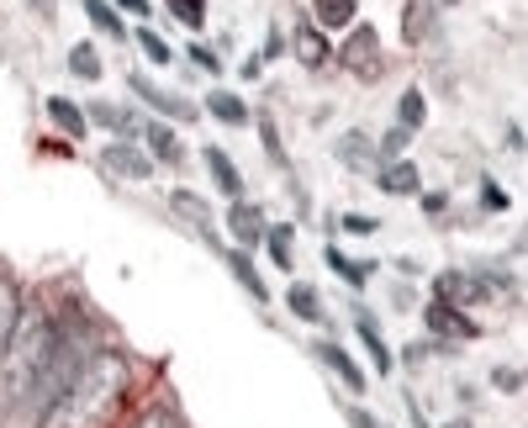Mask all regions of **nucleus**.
Here are the masks:
<instances>
[{"mask_svg":"<svg viewBox=\"0 0 528 428\" xmlns=\"http://www.w3.org/2000/svg\"><path fill=\"white\" fill-rule=\"evenodd\" d=\"M127 386H132L127 360L117 349H96L85 360V370L74 376V386L53 402V413L37 428H111L127 402Z\"/></svg>","mask_w":528,"mask_h":428,"instance_id":"nucleus-1","label":"nucleus"},{"mask_svg":"<svg viewBox=\"0 0 528 428\" xmlns=\"http://www.w3.org/2000/svg\"><path fill=\"white\" fill-rule=\"evenodd\" d=\"M90 355H96V344H90V328H85L80 318H69L64 328H53V349H48L43 370H37V381L27 386V397L16 402V413H22V418L37 428V423L53 413V402H59L69 386H74V376L85 370Z\"/></svg>","mask_w":528,"mask_h":428,"instance_id":"nucleus-2","label":"nucleus"},{"mask_svg":"<svg viewBox=\"0 0 528 428\" xmlns=\"http://www.w3.org/2000/svg\"><path fill=\"white\" fill-rule=\"evenodd\" d=\"M53 328L59 323H53L43 307L22 302V318H16L11 344H6V355H0V407H6V413H16V402H22L27 386L37 381V370H43L48 349H53Z\"/></svg>","mask_w":528,"mask_h":428,"instance_id":"nucleus-3","label":"nucleus"},{"mask_svg":"<svg viewBox=\"0 0 528 428\" xmlns=\"http://www.w3.org/2000/svg\"><path fill=\"white\" fill-rule=\"evenodd\" d=\"M338 64H344L354 80H381V37L375 27H354L338 48Z\"/></svg>","mask_w":528,"mask_h":428,"instance_id":"nucleus-4","label":"nucleus"},{"mask_svg":"<svg viewBox=\"0 0 528 428\" xmlns=\"http://www.w3.org/2000/svg\"><path fill=\"white\" fill-rule=\"evenodd\" d=\"M492 286H507V281H481V275H465V270H444L439 275V302L449 307H470V302H486Z\"/></svg>","mask_w":528,"mask_h":428,"instance_id":"nucleus-5","label":"nucleus"},{"mask_svg":"<svg viewBox=\"0 0 528 428\" xmlns=\"http://www.w3.org/2000/svg\"><path fill=\"white\" fill-rule=\"evenodd\" d=\"M132 90H138V96L154 106L159 117H169V122H196V117H201V111L185 101V96H169V90H159L154 80H143V74H132Z\"/></svg>","mask_w":528,"mask_h":428,"instance_id":"nucleus-6","label":"nucleus"},{"mask_svg":"<svg viewBox=\"0 0 528 428\" xmlns=\"http://www.w3.org/2000/svg\"><path fill=\"white\" fill-rule=\"evenodd\" d=\"M101 170L122 175V180H148V175H154V159H148L143 148H132V143H111L101 154Z\"/></svg>","mask_w":528,"mask_h":428,"instance_id":"nucleus-7","label":"nucleus"},{"mask_svg":"<svg viewBox=\"0 0 528 428\" xmlns=\"http://www.w3.org/2000/svg\"><path fill=\"white\" fill-rule=\"evenodd\" d=\"M375 185H381L386 196H418L423 191V175H418V164L412 159H391L375 170Z\"/></svg>","mask_w":528,"mask_h":428,"instance_id":"nucleus-8","label":"nucleus"},{"mask_svg":"<svg viewBox=\"0 0 528 428\" xmlns=\"http://www.w3.org/2000/svg\"><path fill=\"white\" fill-rule=\"evenodd\" d=\"M264 228H270V222H264V212L254 207V201H233V207H228V233L238 238L243 249L264 244Z\"/></svg>","mask_w":528,"mask_h":428,"instance_id":"nucleus-9","label":"nucleus"},{"mask_svg":"<svg viewBox=\"0 0 528 428\" xmlns=\"http://www.w3.org/2000/svg\"><path fill=\"white\" fill-rule=\"evenodd\" d=\"M338 159H344L354 175H370V170H381V148H375L365 133H344V138H338Z\"/></svg>","mask_w":528,"mask_h":428,"instance_id":"nucleus-10","label":"nucleus"},{"mask_svg":"<svg viewBox=\"0 0 528 428\" xmlns=\"http://www.w3.org/2000/svg\"><path fill=\"white\" fill-rule=\"evenodd\" d=\"M428 328L433 333H444V339H476V323L465 318V307H449V302H433L428 307Z\"/></svg>","mask_w":528,"mask_h":428,"instance_id":"nucleus-11","label":"nucleus"},{"mask_svg":"<svg viewBox=\"0 0 528 428\" xmlns=\"http://www.w3.org/2000/svg\"><path fill=\"white\" fill-rule=\"evenodd\" d=\"M143 143H148V154H154L159 164H185V148H180V138H175V127L148 122V127H143Z\"/></svg>","mask_w":528,"mask_h":428,"instance_id":"nucleus-12","label":"nucleus"},{"mask_svg":"<svg viewBox=\"0 0 528 428\" xmlns=\"http://www.w3.org/2000/svg\"><path fill=\"white\" fill-rule=\"evenodd\" d=\"M206 170H212V180H217V191L222 196H233V201H243V175L233 170V159L228 154H222V148H206Z\"/></svg>","mask_w":528,"mask_h":428,"instance_id":"nucleus-13","label":"nucleus"},{"mask_svg":"<svg viewBox=\"0 0 528 428\" xmlns=\"http://www.w3.org/2000/svg\"><path fill=\"white\" fill-rule=\"evenodd\" d=\"M312 16L323 32H338V27H354L360 16V0H312Z\"/></svg>","mask_w":528,"mask_h":428,"instance_id":"nucleus-14","label":"nucleus"},{"mask_svg":"<svg viewBox=\"0 0 528 428\" xmlns=\"http://www.w3.org/2000/svg\"><path fill=\"white\" fill-rule=\"evenodd\" d=\"M317 355H323V365H328L333 376L349 386V392H365V370L354 365V360H349V355H344V349H338V344H317Z\"/></svg>","mask_w":528,"mask_h":428,"instance_id":"nucleus-15","label":"nucleus"},{"mask_svg":"<svg viewBox=\"0 0 528 428\" xmlns=\"http://www.w3.org/2000/svg\"><path fill=\"white\" fill-rule=\"evenodd\" d=\"M48 117H53V127L59 133H69V138H85V106H74L69 96H48Z\"/></svg>","mask_w":528,"mask_h":428,"instance_id":"nucleus-16","label":"nucleus"},{"mask_svg":"<svg viewBox=\"0 0 528 428\" xmlns=\"http://www.w3.org/2000/svg\"><path fill=\"white\" fill-rule=\"evenodd\" d=\"M402 37H407V43H428V37H433L428 0H407V6H402Z\"/></svg>","mask_w":528,"mask_h":428,"instance_id":"nucleus-17","label":"nucleus"},{"mask_svg":"<svg viewBox=\"0 0 528 428\" xmlns=\"http://www.w3.org/2000/svg\"><path fill=\"white\" fill-rule=\"evenodd\" d=\"M169 207H175L191 228H201V233H212V207L196 196V191H169Z\"/></svg>","mask_w":528,"mask_h":428,"instance_id":"nucleus-18","label":"nucleus"},{"mask_svg":"<svg viewBox=\"0 0 528 428\" xmlns=\"http://www.w3.org/2000/svg\"><path fill=\"white\" fill-rule=\"evenodd\" d=\"M206 111H212L217 122H228V127L249 122V106H243V96H233V90H212V96H206Z\"/></svg>","mask_w":528,"mask_h":428,"instance_id":"nucleus-19","label":"nucleus"},{"mask_svg":"<svg viewBox=\"0 0 528 428\" xmlns=\"http://www.w3.org/2000/svg\"><path fill=\"white\" fill-rule=\"evenodd\" d=\"M296 59L307 69H323L328 64V37L317 27H296Z\"/></svg>","mask_w":528,"mask_h":428,"instance_id":"nucleus-20","label":"nucleus"},{"mask_svg":"<svg viewBox=\"0 0 528 428\" xmlns=\"http://www.w3.org/2000/svg\"><path fill=\"white\" fill-rule=\"evenodd\" d=\"M354 328H360V339H365V349H370V365L386 376V370H391V349H386V339H381V328H375V318H370V312H360V318H354Z\"/></svg>","mask_w":528,"mask_h":428,"instance_id":"nucleus-21","label":"nucleus"},{"mask_svg":"<svg viewBox=\"0 0 528 428\" xmlns=\"http://www.w3.org/2000/svg\"><path fill=\"white\" fill-rule=\"evenodd\" d=\"M16 318H22V291H16V281H0V355H6V344H11Z\"/></svg>","mask_w":528,"mask_h":428,"instance_id":"nucleus-22","label":"nucleus"},{"mask_svg":"<svg viewBox=\"0 0 528 428\" xmlns=\"http://www.w3.org/2000/svg\"><path fill=\"white\" fill-rule=\"evenodd\" d=\"M228 265H233V275H238V286H243V291H249V296H254V302H270V286H264V281H259V270L249 265V254H243V249H233V254H228Z\"/></svg>","mask_w":528,"mask_h":428,"instance_id":"nucleus-23","label":"nucleus"},{"mask_svg":"<svg viewBox=\"0 0 528 428\" xmlns=\"http://www.w3.org/2000/svg\"><path fill=\"white\" fill-rule=\"evenodd\" d=\"M423 122H428V101H423V90H407V96L396 101V127H407V133H418Z\"/></svg>","mask_w":528,"mask_h":428,"instance_id":"nucleus-24","label":"nucleus"},{"mask_svg":"<svg viewBox=\"0 0 528 428\" xmlns=\"http://www.w3.org/2000/svg\"><path fill=\"white\" fill-rule=\"evenodd\" d=\"M85 122H96V127H106V133H132V117L122 106H111V101H96L85 111Z\"/></svg>","mask_w":528,"mask_h":428,"instance_id":"nucleus-25","label":"nucleus"},{"mask_svg":"<svg viewBox=\"0 0 528 428\" xmlns=\"http://www.w3.org/2000/svg\"><path fill=\"white\" fill-rule=\"evenodd\" d=\"M69 69H74V80H101V53H96V43H74L69 48Z\"/></svg>","mask_w":528,"mask_h":428,"instance_id":"nucleus-26","label":"nucleus"},{"mask_svg":"<svg viewBox=\"0 0 528 428\" xmlns=\"http://www.w3.org/2000/svg\"><path fill=\"white\" fill-rule=\"evenodd\" d=\"M85 16H90V22H96L101 32L117 37V43L127 37V27H122V16H117V6H111V0H85Z\"/></svg>","mask_w":528,"mask_h":428,"instance_id":"nucleus-27","label":"nucleus"},{"mask_svg":"<svg viewBox=\"0 0 528 428\" xmlns=\"http://www.w3.org/2000/svg\"><path fill=\"white\" fill-rule=\"evenodd\" d=\"M286 302H291L296 318H307V323L323 318V302H317V291H312V286H291V291H286Z\"/></svg>","mask_w":528,"mask_h":428,"instance_id":"nucleus-28","label":"nucleus"},{"mask_svg":"<svg viewBox=\"0 0 528 428\" xmlns=\"http://www.w3.org/2000/svg\"><path fill=\"white\" fill-rule=\"evenodd\" d=\"M264 244H270V259L280 270H291V244H296L291 228H264Z\"/></svg>","mask_w":528,"mask_h":428,"instance_id":"nucleus-29","label":"nucleus"},{"mask_svg":"<svg viewBox=\"0 0 528 428\" xmlns=\"http://www.w3.org/2000/svg\"><path fill=\"white\" fill-rule=\"evenodd\" d=\"M328 265H333L338 275H344L349 286H365V281H370V270H375V265H360V259H344L333 244H328Z\"/></svg>","mask_w":528,"mask_h":428,"instance_id":"nucleus-30","label":"nucleus"},{"mask_svg":"<svg viewBox=\"0 0 528 428\" xmlns=\"http://www.w3.org/2000/svg\"><path fill=\"white\" fill-rule=\"evenodd\" d=\"M169 6V16H175V22H185V27H206V0H164Z\"/></svg>","mask_w":528,"mask_h":428,"instance_id":"nucleus-31","label":"nucleus"},{"mask_svg":"<svg viewBox=\"0 0 528 428\" xmlns=\"http://www.w3.org/2000/svg\"><path fill=\"white\" fill-rule=\"evenodd\" d=\"M138 48H143V53H148V59H154V64H169V59H175L164 37H159V32H148V27H138Z\"/></svg>","mask_w":528,"mask_h":428,"instance_id":"nucleus-32","label":"nucleus"},{"mask_svg":"<svg viewBox=\"0 0 528 428\" xmlns=\"http://www.w3.org/2000/svg\"><path fill=\"white\" fill-rule=\"evenodd\" d=\"M132 428H180V418L175 413H169V407H143V413H138V423H132Z\"/></svg>","mask_w":528,"mask_h":428,"instance_id":"nucleus-33","label":"nucleus"},{"mask_svg":"<svg viewBox=\"0 0 528 428\" xmlns=\"http://www.w3.org/2000/svg\"><path fill=\"white\" fill-rule=\"evenodd\" d=\"M481 207H486V212H507V191H502L497 180H486V185H481Z\"/></svg>","mask_w":528,"mask_h":428,"instance_id":"nucleus-34","label":"nucleus"},{"mask_svg":"<svg viewBox=\"0 0 528 428\" xmlns=\"http://www.w3.org/2000/svg\"><path fill=\"white\" fill-rule=\"evenodd\" d=\"M407 138H412V133H407V127H391V133L381 138V154H391V159H402V148H407Z\"/></svg>","mask_w":528,"mask_h":428,"instance_id":"nucleus-35","label":"nucleus"},{"mask_svg":"<svg viewBox=\"0 0 528 428\" xmlns=\"http://www.w3.org/2000/svg\"><path fill=\"white\" fill-rule=\"evenodd\" d=\"M375 228H381L375 217H360V212H349V217H344V233H354V238H370Z\"/></svg>","mask_w":528,"mask_h":428,"instance_id":"nucleus-36","label":"nucleus"},{"mask_svg":"<svg viewBox=\"0 0 528 428\" xmlns=\"http://www.w3.org/2000/svg\"><path fill=\"white\" fill-rule=\"evenodd\" d=\"M259 133H264V148H270V159H275V164H286V154H280V133H275V122H270V117L259 122Z\"/></svg>","mask_w":528,"mask_h":428,"instance_id":"nucleus-37","label":"nucleus"},{"mask_svg":"<svg viewBox=\"0 0 528 428\" xmlns=\"http://www.w3.org/2000/svg\"><path fill=\"white\" fill-rule=\"evenodd\" d=\"M191 59H196V69H206V74H222V59H217L212 48H201V43H196V48H191Z\"/></svg>","mask_w":528,"mask_h":428,"instance_id":"nucleus-38","label":"nucleus"},{"mask_svg":"<svg viewBox=\"0 0 528 428\" xmlns=\"http://www.w3.org/2000/svg\"><path fill=\"white\" fill-rule=\"evenodd\" d=\"M497 386H502V392H518V386H523V376H518V370H497V376H492Z\"/></svg>","mask_w":528,"mask_h":428,"instance_id":"nucleus-39","label":"nucleus"},{"mask_svg":"<svg viewBox=\"0 0 528 428\" xmlns=\"http://www.w3.org/2000/svg\"><path fill=\"white\" fill-rule=\"evenodd\" d=\"M32 11L43 16V22H53V16H59V0H32Z\"/></svg>","mask_w":528,"mask_h":428,"instance_id":"nucleus-40","label":"nucleus"},{"mask_svg":"<svg viewBox=\"0 0 528 428\" xmlns=\"http://www.w3.org/2000/svg\"><path fill=\"white\" fill-rule=\"evenodd\" d=\"M117 11H132V16H148V0H111Z\"/></svg>","mask_w":528,"mask_h":428,"instance_id":"nucleus-41","label":"nucleus"},{"mask_svg":"<svg viewBox=\"0 0 528 428\" xmlns=\"http://www.w3.org/2000/svg\"><path fill=\"white\" fill-rule=\"evenodd\" d=\"M349 423H354V428H381L370 413H360V407H349Z\"/></svg>","mask_w":528,"mask_h":428,"instance_id":"nucleus-42","label":"nucleus"},{"mask_svg":"<svg viewBox=\"0 0 528 428\" xmlns=\"http://www.w3.org/2000/svg\"><path fill=\"white\" fill-rule=\"evenodd\" d=\"M449 428H470V423H465V418H460V423H449Z\"/></svg>","mask_w":528,"mask_h":428,"instance_id":"nucleus-43","label":"nucleus"},{"mask_svg":"<svg viewBox=\"0 0 528 428\" xmlns=\"http://www.w3.org/2000/svg\"><path fill=\"white\" fill-rule=\"evenodd\" d=\"M444 6H460V0H444Z\"/></svg>","mask_w":528,"mask_h":428,"instance_id":"nucleus-44","label":"nucleus"},{"mask_svg":"<svg viewBox=\"0 0 528 428\" xmlns=\"http://www.w3.org/2000/svg\"><path fill=\"white\" fill-rule=\"evenodd\" d=\"M0 418H6V407H0Z\"/></svg>","mask_w":528,"mask_h":428,"instance_id":"nucleus-45","label":"nucleus"}]
</instances>
